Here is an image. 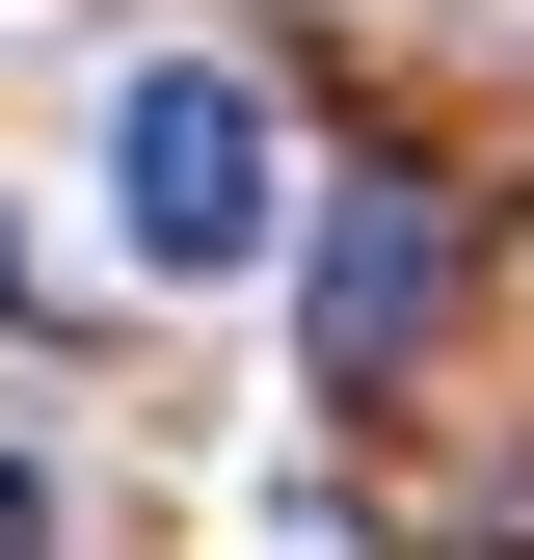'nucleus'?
Instances as JSON below:
<instances>
[{
  "label": "nucleus",
  "instance_id": "obj_1",
  "mask_svg": "<svg viewBox=\"0 0 534 560\" xmlns=\"http://www.w3.org/2000/svg\"><path fill=\"white\" fill-rule=\"evenodd\" d=\"M107 214H134V267H187V294L267 267L294 187H267V81H241V54H134V81H107Z\"/></svg>",
  "mask_w": 534,
  "mask_h": 560
},
{
  "label": "nucleus",
  "instance_id": "obj_2",
  "mask_svg": "<svg viewBox=\"0 0 534 560\" xmlns=\"http://www.w3.org/2000/svg\"><path fill=\"white\" fill-rule=\"evenodd\" d=\"M428 294H454V214H428L400 161H348V187H321V267H294L321 374H400V320H428Z\"/></svg>",
  "mask_w": 534,
  "mask_h": 560
},
{
  "label": "nucleus",
  "instance_id": "obj_3",
  "mask_svg": "<svg viewBox=\"0 0 534 560\" xmlns=\"http://www.w3.org/2000/svg\"><path fill=\"white\" fill-rule=\"evenodd\" d=\"M0 560H54V480H27V454H0Z\"/></svg>",
  "mask_w": 534,
  "mask_h": 560
},
{
  "label": "nucleus",
  "instance_id": "obj_4",
  "mask_svg": "<svg viewBox=\"0 0 534 560\" xmlns=\"http://www.w3.org/2000/svg\"><path fill=\"white\" fill-rule=\"evenodd\" d=\"M0 294H27V241H0Z\"/></svg>",
  "mask_w": 534,
  "mask_h": 560
}]
</instances>
